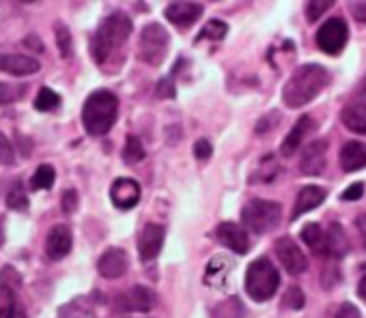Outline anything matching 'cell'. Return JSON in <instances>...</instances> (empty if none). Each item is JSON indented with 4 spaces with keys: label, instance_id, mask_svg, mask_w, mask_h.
<instances>
[{
    "label": "cell",
    "instance_id": "cell-1",
    "mask_svg": "<svg viewBox=\"0 0 366 318\" xmlns=\"http://www.w3.org/2000/svg\"><path fill=\"white\" fill-rule=\"evenodd\" d=\"M330 73L321 65H302L293 71L282 88V101L289 108H302L317 99L321 91L327 86Z\"/></svg>",
    "mask_w": 366,
    "mask_h": 318
},
{
    "label": "cell",
    "instance_id": "cell-2",
    "mask_svg": "<svg viewBox=\"0 0 366 318\" xmlns=\"http://www.w3.org/2000/svg\"><path fill=\"white\" fill-rule=\"evenodd\" d=\"M129 35H132V20L125 14L108 16L99 24V29L91 41V54H93L95 63H99V65L106 63L108 56H112L119 48L125 46Z\"/></svg>",
    "mask_w": 366,
    "mask_h": 318
},
{
    "label": "cell",
    "instance_id": "cell-3",
    "mask_svg": "<svg viewBox=\"0 0 366 318\" xmlns=\"http://www.w3.org/2000/svg\"><path fill=\"white\" fill-rule=\"evenodd\" d=\"M119 114V99L110 91H95L82 108V125L91 135H104L112 129Z\"/></svg>",
    "mask_w": 366,
    "mask_h": 318
},
{
    "label": "cell",
    "instance_id": "cell-4",
    "mask_svg": "<svg viewBox=\"0 0 366 318\" xmlns=\"http://www.w3.org/2000/svg\"><path fill=\"white\" fill-rule=\"evenodd\" d=\"M280 284L278 269L269 258H257L246 271V292L254 301H267L276 294Z\"/></svg>",
    "mask_w": 366,
    "mask_h": 318
},
{
    "label": "cell",
    "instance_id": "cell-5",
    "mask_svg": "<svg viewBox=\"0 0 366 318\" xmlns=\"http://www.w3.org/2000/svg\"><path fill=\"white\" fill-rule=\"evenodd\" d=\"M280 217H282V207L278 202L261 200V198L246 202V207L242 211L244 228H248L257 235H265V232L274 230L280 224Z\"/></svg>",
    "mask_w": 366,
    "mask_h": 318
},
{
    "label": "cell",
    "instance_id": "cell-6",
    "mask_svg": "<svg viewBox=\"0 0 366 318\" xmlns=\"http://www.w3.org/2000/svg\"><path fill=\"white\" fill-rule=\"evenodd\" d=\"M168 33L162 24H147L140 33L138 54L147 65H159L168 52Z\"/></svg>",
    "mask_w": 366,
    "mask_h": 318
},
{
    "label": "cell",
    "instance_id": "cell-7",
    "mask_svg": "<svg viewBox=\"0 0 366 318\" xmlns=\"http://www.w3.org/2000/svg\"><path fill=\"white\" fill-rule=\"evenodd\" d=\"M347 41H349V29L342 18H330L317 31V46L330 56H338L345 50Z\"/></svg>",
    "mask_w": 366,
    "mask_h": 318
},
{
    "label": "cell",
    "instance_id": "cell-8",
    "mask_svg": "<svg viewBox=\"0 0 366 318\" xmlns=\"http://www.w3.org/2000/svg\"><path fill=\"white\" fill-rule=\"evenodd\" d=\"M274 250H276L278 262L285 267V271L289 275H300V273H304L308 269V258L304 256L302 247L293 239H289V237L278 239Z\"/></svg>",
    "mask_w": 366,
    "mask_h": 318
},
{
    "label": "cell",
    "instance_id": "cell-9",
    "mask_svg": "<svg viewBox=\"0 0 366 318\" xmlns=\"http://www.w3.org/2000/svg\"><path fill=\"white\" fill-rule=\"evenodd\" d=\"M325 164H327V142L325 140H312L302 153L300 170L308 177H317L323 173Z\"/></svg>",
    "mask_w": 366,
    "mask_h": 318
},
{
    "label": "cell",
    "instance_id": "cell-10",
    "mask_svg": "<svg viewBox=\"0 0 366 318\" xmlns=\"http://www.w3.org/2000/svg\"><path fill=\"white\" fill-rule=\"evenodd\" d=\"M216 237L222 245H227L231 252L235 254H248L250 252V239H248V232L246 228H242L239 224L235 222H224L218 226L216 230Z\"/></svg>",
    "mask_w": 366,
    "mask_h": 318
},
{
    "label": "cell",
    "instance_id": "cell-11",
    "mask_svg": "<svg viewBox=\"0 0 366 318\" xmlns=\"http://www.w3.org/2000/svg\"><path fill=\"white\" fill-rule=\"evenodd\" d=\"M71 243H74V237H71L69 226H65V224L52 226L48 237H46V254H48V258L50 260L65 258L71 252Z\"/></svg>",
    "mask_w": 366,
    "mask_h": 318
},
{
    "label": "cell",
    "instance_id": "cell-12",
    "mask_svg": "<svg viewBox=\"0 0 366 318\" xmlns=\"http://www.w3.org/2000/svg\"><path fill=\"white\" fill-rule=\"evenodd\" d=\"M164 228L159 224H147L138 237V254H140V260L142 262H149L153 260L159 252H162V245H164Z\"/></svg>",
    "mask_w": 366,
    "mask_h": 318
},
{
    "label": "cell",
    "instance_id": "cell-13",
    "mask_svg": "<svg viewBox=\"0 0 366 318\" xmlns=\"http://www.w3.org/2000/svg\"><path fill=\"white\" fill-rule=\"evenodd\" d=\"M110 198L121 211L134 209L140 200V185L134 179H117L110 188Z\"/></svg>",
    "mask_w": 366,
    "mask_h": 318
},
{
    "label": "cell",
    "instance_id": "cell-14",
    "mask_svg": "<svg viewBox=\"0 0 366 318\" xmlns=\"http://www.w3.org/2000/svg\"><path fill=\"white\" fill-rule=\"evenodd\" d=\"M164 16L174 26L188 29V26H192L203 16V5L201 3H170L166 7Z\"/></svg>",
    "mask_w": 366,
    "mask_h": 318
},
{
    "label": "cell",
    "instance_id": "cell-15",
    "mask_svg": "<svg viewBox=\"0 0 366 318\" xmlns=\"http://www.w3.org/2000/svg\"><path fill=\"white\" fill-rule=\"evenodd\" d=\"M127 267H129V258H127L125 250H121V247H110V250H106V252L99 256V260H97L99 273H102L104 277H108V279H117V277L125 275Z\"/></svg>",
    "mask_w": 366,
    "mask_h": 318
},
{
    "label": "cell",
    "instance_id": "cell-16",
    "mask_svg": "<svg viewBox=\"0 0 366 318\" xmlns=\"http://www.w3.org/2000/svg\"><path fill=\"white\" fill-rule=\"evenodd\" d=\"M39 61L35 56H24V54H0V71L11 73L16 78L24 76H35L39 71Z\"/></svg>",
    "mask_w": 366,
    "mask_h": 318
},
{
    "label": "cell",
    "instance_id": "cell-17",
    "mask_svg": "<svg viewBox=\"0 0 366 318\" xmlns=\"http://www.w3.org/2000/svg\"><path fill=\"white\" fill-rule=\"evenodd\" d=\"M155 305V292L147 286H132L121 299L119 307L125 312H149Z\"/></svg>",
    "mask_w": 366,
    "mask_h": 318
},
{
    "label": "cell",
    "instance_id": "cell-18",
    "mask_svg": "<svg viewBox=\"0 0 366 318\" xmlns=\"http://www.w3.org/2000/svg\"><path fill=\"white\" fill-rule=\"evenodd\" d=\"M338 159H340V166H342L345 173L362 170L366 166V144L364 142H357V140L345 142L340 146Z\"/></svg>",
    "mask_w": 366,
    "mask_h": 318
},
{
    "label": "cell",
    "instance_id": "cell-19",
    "mask_svg": "<svg viewBox=\"0 0 366 318\" xmlns=\"http://www.w3.org/2000/svg\"><path fill=\"white\" fill-rule=\"evenodd\" d=\"M235 269V262L227 256H214L205 271V284L214 288H224L231 279V273Z\"/></svg>",
    "mask_w": 366,
    "mask_h": 318
},
{
    "label": "cell",
    "instance_id": "cell-20",
    "mask_svg": "<svg viewBox=\"0 0 366 318\" xmlns=\"http://www.w3.org/2000/svg\"><path fill=\"white\" fill-rule=\"evenodd\" d=\"M323 200H325V190H323V188H319V185H308V188H304V190L297 194V198H295V205H293V220H297V217H302L304 213L317 209Z\"/></svg>",
    "mask_w": 366,
    "mask_h": 318
},
{
    "label": "cell",
    "instance_id": "cell-21",
    "mask_svg": "<svg viewBox=\"0 0 366 318\" xmlns=\"http://www.w3.org/2000/svg\"><path fill=\"white\" fill-rule=\"evenodd\" d=\"M349 250V241H347V235L342 230L340 224H332L330 230L325 232V250L323 254L330 256V258H342Z\"/></svg>",
    "mask_w": 366,
    "mask_h": 318
},
{
    "label": "cell",
    "instance_id": "cell-22",
    "mask_svg": "<svg viewBox=\"0 0 366 318\" xmlns=\"http://www.w3.org/2000/svg\"><path fill=\"white\" fill-rule=\"evenodd\" d=\"M342 125L353 133H366V103H349L340 112Z\"/></svg>",
    "mask_w": 366,
    "mask_h": 318
},
{
    "label": "cell",
    "instance_id": "cell-23",
    "mask_svg": "<svg viewBox=\"0 0 366 318\" xmlns=\"http://www.w3.org/2000/svg\"><path fill=\"white\" fill-rule=\"evenodd\" d=\"M310 127H312V118H310V116H302V118L297 120V125L289 131V135L285 138V142L280 144V153H282L285 157L295 155L297 146L302 144V140H304V135H306V131H308Z\"/></svg>",
    "mask_w": 366,
    "mask_h": 318
},
{
    "label": "cell",
    "instance_id": "cell-24",
    "mask_svg": "<svg viewBox=\"0 0 366 318\" xmlns=\"http://www.w3.org/2000/svg\"><path fill=\"white\" fill-rule=\"evenodd\" d=\"M302 241L315 252V254H323L325 250V230L319 224H308L302 230Z\"/></svg>",
    "mask_w": 366,
    "mask_h": 318
},
{
    "label": "cell",
    "instance_id": "cell-25",
    "mask_svg": "<svg viewBox=\"0 0 366 318\" xmlns=\"http://www.w3.org/2000/svg\"><path fill=\"white\" fill-rule=\"evenodd\" d=\"M61 318H95V309L84 297H80L61 307Z\"/></svg>",
    "mask_w": 366,
    "mask_h": 318
},
{
    "label": "cell",
    "instance_id": "cell-26",
    "mask_svg": "<svg viewBox=\"0 0 366 318\" xmlns=\"http://www.w3.org/2000/svg\"><path fill=\"white\" fill-rule=\"evenodd\" d=\"M123 159H125V164H138L144 159V148H142V142L140 138L136 135H127L125 140V146H123Z\"/></svg>",
    "mask_w": 366,
    "mask_h": 318
},
{
    "label": "cell",
    "instance_id": "cell-27",
    "mask_svg": "<svg viewBox=\"0 0 366 318\" xmlns=\"http://www.w3.org/2000/svg\"><path fill=\"white\" fill-rule=\"evenodd\" d=\"M22 286V275L18 273L16 267L5 265L0 269V290H7V292H16Z\"/></svg>",
    "mask_w": 366,
    "mask_h": 318
},
{
    "label": "cell",
    "instance_id": "cell-28",
    "mask_svg": "<svg viewBox=\"0 0 366 318\" xmlns=\"http://www.w3.org/2000/svg\"><path fill=\"white\" fill-rule=\"evenodd\" d=\"M54 179H56V173L52 166L44 164L35 170L33 179H31V188L33 190H50L54 185Z\"/></svg>",
    "mask_w": 366,
    "mask_h": 318
},
{
    "label": "cell",
    "instance_id": "cell-29",
    "mask_svg": "<svg viewBox=\"0 0 366 318\" xmlns=\"http://www.w3.org/2000/svg\"><path fill=\"white\" fill-rule=\"evenodd\" d=\"M7 207L11 211H26L29 209V196L24 192V185L20 181H16L7 194Z\"/></svg>",
    "mask_w": 366,
    "mask_h": 318
},
{
    "label": "cell",
    "instance_id": "cell-30",
    "mask_svg": "<svg viewBox=\"0 0 366 318\" xmlns=\"http://www.w3.org/2000/svg\"><path fill=\"white\" fill-rule=\"evenodd\" d=\"M61 106V97L52 91V88H48V86H44L39 93H37V97H35V108L39 110V112H52V110H56Z\"/></svg>",
    "mask_w": 366,
    "mask_h": 318
},
{
    "label": "cell",
    "instance_id": "cell-31",
    "mask_svg": "<svg viewBox=\"0 0 366 318\" xmlns=\"http://www.w3.org/2000/svg\"><path fill=\"white\" fill-rule=\"evenodd\" d=\"M227 33H229V26H227L222 20H209V22L203 26V31L199 33V41H203V39L220 41V39L227 37Z\"/></svg>",
    "mask_w": 366,
    "mask_h": 318
},
{
    "label": "cell",
    "instance_id": "cell-32",
    "mask_svg": "<svg viewBox=\"0 0 366 318\" xmlns=\"http://www.w3.org/2000/svg\"><path fill=\"white\" fill-rule=\"evenodd\" d=\"M242 316H244V307L237 297L227 299L214 309V318H242Z\"/></svg>",
    "mask_w": 366,
    "mask_h": 318
},
{
    "label": "cell",
    "instance_id": "cell-33",
    "mask_svg": "<svg viewBox=\"0 0 366 318\" xmlns=\"http://www.w3.org/2000/svg\"><path fill=\"white\" fill-rule=\"evenodd\" d=\"M54 33H56V43H59V50L63 54V58H69L71 56V35H69V29L65 24H54Z\"/></svg>",
    "mask_w": 366,
    "mask_h": 318
},
{
    "label": "cell",
    "instance_id": "cell-34",
    "mask_svg": "<svg viewBox=\"0 0 366 318\" xmlns=\"http://www.w3.org/2000/svg\"><path fill=\"white\" fill-rule=\"evenodd\" d=\"M22 93H24V86H14L7 82H0V106L18 101L22 97Z\"/></svg>",
    "mask_w": 366,
    "mask_h": 318
},
{
    "label": "cell",
    "instance_id": "cell-35",
    "mask_svg": "<svg viewBox=\"0 0 366 318\" xmlns=\"http://www.w3.org/2000/svg\"><path fill=\"white\" fill-rule=\"evenodd\" d=\"M304 292L297 288V286H291L287 292H285V297H282V305L287 307V309H302L304 307Z\"/></svg>",
    "mask_w": 366,
    "mask_h": 318
},
{
    "label": "cell",
    "instance_id": "cell-36",
    "mask_svg": "<svg viewBox=\"0 0 366 318\" xmlns=\"http://www.w3.org/2000/svg\"><path fill=\"white\" fill-rule=\"evenodd\" d=\"M16 162V153H14V144L11 140L0 131V164L3 166H9Z\"/></svg>",
    "mask_w": 366,
    "mask_h": 318
},
{
    "label": "cell",
    "instance_id": "cell-37",
    "mask_svg": "<svg viewBox=\"0 0 366 318\" xmlns=\"http://www.w3.org/2000/svg\"><path fill=\"white\" fill-rule=\"evenodd\" d=\"M5 297V301L0 303V318H16V301H14V292L0 290Z\"/></svg>",
    "mask_w": 366,
    "mask_h": 318
},
{
    "label": "cell",
    "instance_id": "cell-38",
    "mask_svg": "<svg viewBox=\"0 0 366 318\" xmlns=\"http://www.w3.org/2000/svg\"><path fill=\"white\" fill-rule=\"evenodd\" d=\"M212 153H214V146H212V142H209L207 138H201V140L194 144V155H197V159H201V162L209 159Z\"/></svg>",
    "mask_w": 366,
    "mask_h": 318
},
{
    "label": "cell",
    "instance_id": "cell-39",
    "mask_svg": "<svg viewBox=\"0 0 366 318\" xmlns=\"http://www.w3.org/2000/svg\"><path fill=\"white\" fill-rule=\"evenodd\" d=\"M330 7H332V3H308V5H306V16H308L310 22H315V20H319L321 14L327 11Z\"/></svg>",
    "mask_w": 366,
    "mask_h": 318
},
{
    "label": "cell",
    "instance_id": "cell-40",
    "mask_svg": "<svg viewBox=\"0 0 366 318\" xmlns=\"http://www.w3.org/2000/svg\"><path fill=\"white\" fill-rule=\"evenodd\" d=\"M362 194H364V183H353V185H349V188L340 194V198H342L345 202H355V200L362 198Z\"/></svg>",
    "mask_w": 366,
    "mask_h": 318
},
{
    "label": "cell",
    "instance_id": "cell-41",
    "mask_svg": "<svg viewBox=\"0 0 366 318\" xmlns=\"http://www.w3.org/2000/svg\"><path fill=\"white\" fill-rule=\"evenodd\" d=\"M61 207H63L65 213H74V211L78 209V194H76L74 190H67V192L63 194Z\"/></svg>",
    "mask_w": 366,
    "mask_h": 318
},
{
    "label": "cell",
    "instance_id": "cell-42",
    "mask_svg": "<svg viewBox=\"0 0 366 318\" xmlns=\"http://www.w3.org/2000/svg\"><path fill=\"white\" fill-rule=\"evenodd\" d=\"M349 14L355 22L366 24V3H349Z\"/></svg>",
    "mask_w": 366,
    "mask_h": 318
},
{
    "label": "cell",
    "instance_id": "cell-43",
    "mask_svg": "<svg viewBox=\"0 0 366 318\" xmlns=\"http://www.w3.org/2000/svg\"><path fill=\"white\" fill-rule=\"evenodd\" d=\"M336 318H362L360 316V309L353 305V303H342L336 312Z\"/></svg>",
    "mask_w": 366,
    "mask_h": 318
},
{
    "label": "cell",
    "instance_id": "cell-44",
    "mask_svg": "<svg viewBox=\"0 0 366 318\" xmlns=\"http://www.w3.org/2000/svg\"><path fill=\"white\" fill-rule=\"evenodd\" d=\"M157 97H174V88L170 86V80H162L157 84Z\"/></svg>",
    "mask_w": 366,
    "mask_h": 318
},
{
    "label": "cell",
    "instance_id": "cell-45",
    "mask_svg": "<svg viewBox=\"0 0 366 318\" xmlns=\"http://www.w3.org/2000/svg\"><path fill=\"white\" fill-rule=\"evenodd\" d=\"M24 46H26V48H31V50L44 52V43L39 41V37H37V35H31V37H26V39H24Z\"/></svg>",
    "mask_w": 366,
    "mask_h": 318
},
{
    "label": "cell",
    "instance_id": "cell-46",
    "mask_svg": "<svg viewBox=\"0 0 366 318\" xmlns=\"http://www.w3.org/2000/svg\"><path fill=\"white\" fill-rule=\"evenodd\" d=\"M355 226H357L360 237H362V241H364V245H366V215H360V217L355 220Z\"/></svg>",
    "mask_w": 366,
    "mask_h": 318
},
{
    "label": "cell",
    "instance_id": "cell-47",
    "mask_svg": "<svg viewBox=\"0 0 366 318\" xmlns=\"http://www.w3.org/2000/svg\"><path fill=\"white\" fill-rule=\"evenodd\" d=\"M357 294H360V299L366 303V275L360 279V284H357Z\"/></svg>",
    "mask_w": 366,
    "mask_h": 318
},
{
    "label": "cell",
    "instance_id": "cell-48",
    "mask_svg": "<svg viewBox=\"0 0 366 318\" xmlns=\"http://www.w3.org/2000/svg\"><path fill=\"white\" fill-rule=\"evenodd\" d=\"M362 269H364V271H366V262H364V265H362Z\"/></svg>",
    "mask_w": 366,
    "mask_h": 318
}]
</instances>
